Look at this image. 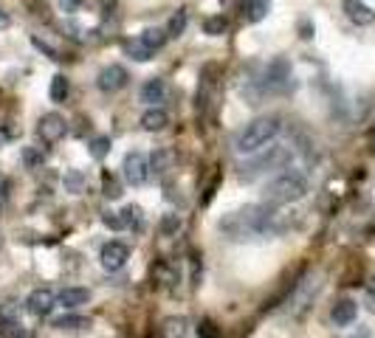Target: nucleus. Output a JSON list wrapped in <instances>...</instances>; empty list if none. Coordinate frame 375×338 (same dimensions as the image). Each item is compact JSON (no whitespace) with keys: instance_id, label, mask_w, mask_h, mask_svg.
Returning <instances> with one entry per match:
<instances>
[{"instance_id":"nucleus-1","label":"nucleus","mask_w":375,"mask_h":338,"mask_svg":"<svg viewBox=\"0 0 375 338\" xmlns=\"http://www.w3.org/2000/svg\"><path fill=\"white\" fill-rule=\"evenodd\" d=\"M285 229H288V220L283 218V211H276V206H268V203H254V206L237 209L221 220V231L234 242L276 237Z\"/></svg>"},{"instance_id":"nucleus-2","label":"nucleus","mask_w":375,"mask_h":338,"mask_svg":"<svg viewBox=\"0 0 375 338\" xmlns=\"http://www.w3.org/2000/svg\"><path fill=\"white\" fill-rule=\"evenodd\" d=\"M283 130L276 116H260L254 121H248V125L240 130V136L234 138V149L240 156H252V152H260L265 149L276 136Z\"/></svg>"},{"instance_id":"nucleus-3","label":"nucleus","mask_w":375,"mask_h":338,"mask_svg":"<svg viewBox=\"0 0 375 338\" xmlns=\"http://www.w3.org/2000/svg\"><path fill=\"white\" fill-rule=\"evenodd\" d=\"M307 195V178L299 169H285L279 172L274 180H268V187L263 192V203L268 206H285L296 203Z\"/></svg>"},{"instance_id":"nucleus-4","label":"nucleus","mask_w":375,"mask_h":338,"mask_svg":"<svg viewBox=\"0 0 375 338\" xmlns=\"http://www.w3.org/2000/svg\"><path fill=\"white\" fill-rule=\"evenodd\" d=\"M291 161H294V149H291V147L271 144L265 152L260 149L257 158H252L248 164L240 167V178H243V180H254V178H260V175H265V172H271V169H285Z\"/></svg>"},{"instance_id":"nucleus-5","label":"nucleus","mask_w":375,"mask_h":338,"mask_svg":"<svg viewBox=\"0 0 375 338\" xmlns=\"http://www.w3.org/2000/svg\"><path fill=\"white\" fill-rule=\"evenodd\" d=\"M319 288H322L319 276H305V279L294 288V293H291V299H288V310H291L294 319H299V316H305V313L310 310V304H314Z\"/></svg>"},{"instance_id":"nucleus-6","label":"nucleus","mask_w":375,"mask_h":338,"mask_svg":"<svg viewBox=\"0 0 375 338\" xmlns=\"http://www.w3.org/2000/svg\"><path fill=\"white\" fill-rule=\"evenodd\" d=\"M121 175L124 180L130 183V187H144V183L150 180L152 169H150V158L144 156V152H128L124 156V164H121Z\"/></svg>"},{"instance_id":"nucleus-7","label":"nucleus","mask_w":375,"mask_h":338,"mask_svg":"<svg viewBox=\"0 0 375 338\" xmlns=\"http://www.w3.org/2000/svg\"><path fill=\"white\" fill-rule=\"evenodd\" d=\"M65 133H68V121L62 118L59 113H45L40 118V125H37V136H40V141L45 147L59 144L62 138H65Z\"/></svg>"},{"instance_id":"nucleus-8","label":"nucleus","mask_w":375,"mask_h":338,"mask_svg":"<svg viewBox=\"0 0 375 338\" xmlns=\"http://www.w3.org/2000/svg\"><path fill=\"white\" fill-rule=\"evenodd\" d=\"M128 260H130V249L124 242H119V240H110V242H105L102 245V251H99V262H102V268L105 271H121L124 265H128Z\"/></svg>"},{"instance_id":"nucleus-9","label":"nucleus","mask_w":375,"mask_h":338,"mask_svg":"<svg viewBox=\"0 0 375 338\" xmlns=\"http://www.w3.org/2000/svg\"><path fill=\"white\" fill-rule=\"evenodd\" d=\"M128 82H130V74L124 71L121 65H105L102 71H99V76H97V85H99V90L102 94H116V90H121V87H128Z\"/></svg>"},{"instance_id":"nucleus-10","label":"nucleus","mask_w":375,"mask_h":338,"mask_svg":"<svg viewBox=\"0 0 375 338\" xmlns=\"http://www.w3.org/2000/svg\"><path fill=\"white\" fill-rule=\"evenodd\" d=\"M57 304V293L51 288H34L26 299V307L31 316H48Z\"/></svg>"},{"instance_id":"nucleus-11","label":"nucleus","mask_w":375,"mask_h":338,"mask_svg":"<svg viewBox=\"0 0 375 338\" xmlns=\"http://www.w3.org/2000/svg\"><path fill=\"white\" fill-rule=\"evenodd\" d=\"M214 74H217V65H206L201 74V87H198V110L201 113H206L209 105L214 102Z\"/></svg>"},{"instance_id":"nucleus-12","label":"nucleus","mask_w":375,"mask_h":338,"mask_svg":"<svg viewBox=\"0 0 375 338\" xmlns=\"http://www.w3.org/2000/svg\"><path fill=\"white\" fill-rule=\"evenodd\" d=\"M356 316H358V304L353 299H338L330 310V319L336 327H350L356 321Z\"/></svg>"},{"instance_id":"nucleus-13","label":"nucleus","mask_w":375,"mask_h":338,"mask_svg":"<svg viewBox=\"0 0 375 338\" xmlns=\"http://www.w3.org/2000/svg\"><path fill=\"white\" fill-rule=\"evenodd\" d=\"M341 9H345L347 20L356 23V25H369V23H375V12H372L367 3H361V0H341Z\"/></svg>"},{"instance_id":"nucleus-14","label":"nucleus","mask_w":375,"mask_h":338,"mask_svg":"<svg viewBox=\"0 0 375 338\" xmlns=\"http://www.w3.org/2000/svg\"><path fill=\"white\" fill-rule=\"evenodd\" d=\"M164 99H167V82L161 76H152L141 85V102L159 107V102H164Z\"/></svg>"},{"instance_id":"nucleus-15","label":"nucleus","mask_w":375,"mask_h":338,"mask_svg":"<svg viewBox=\"0 0 375 338\" xmlns=\"http://www.w3.org/2000/svg\"><path fill=\"white\" fill-rule=\"evenodd\" d=\"M167 125H170V113L164 107H150L141 116V127L147 133H161V130H167Z\"/></svg>"},{"instance_id":"nucleus-16","label":"nucleus","mask_w":375,"mask_h":338,"mask_svg":"<svg viewBox=\"0 0 375 338\" xmlns=\"http://www.w3.org/2000/svg\"><path fill=\"white\" fill-rule=\"evenodd\" d=\"M57 302L62 307H68V310H77V307H82V304L90 302V291L88 288H65V291L57 296Z\"/></svg>"},{"instance_id":"nucleus-17","label":"nucleus","mask_w":375,"mask_h":338,"mask_svg":"<svg viewBox=\"0 0 375 338\" xmlns=\"http://www.w3.org/2000/svg\"><path fill=\"white\" fill-rule=\"evenodd\" d=\"M121 48H124V54H128L130 59H136V63H150V59H152V48L141 40V37H133V40H124L121 43Z\"/></svg>"},{"instance_id":"nucleus-18","label":"nucleus","mask_w":375,"mask_h":338,"mask_svg":"<svg viewBox=\"0 0 375 338\" xmlns=\"http://www.w3.org/2000/svg\"><path fill=\"white\" fill-rule=\"evenodd\" d=\"M172 164H175V152L170 147H159L152 152V158H150V169L155 175H167L172 169Z\"/></svg>"},{"instance_id":"nucleus-19","label":"nucleus","mask_w":375,"mask_h":338,"mask_svg":"<svg viewBox=\"0 0 375 338\" xmlns=\"http://www.w3.org/2000/svg\"><path fill=\"white\" fill-rule=\"evenodd\" d=\"M186 332H190V321H186L183 316H170L161 321V335L164 338H183Z\"/></svg>"},{"instance_id":"nucleus-20","label":"nucleus","mask_w":375,"mask_h":338,"mask_svg":"<svg viewBox=\"0 0 375 338\" xmlns=\"http://www.w3.org/2000/svg\"><path fill=\"white\" fill-rule=\"evenodd\" d=\"M243 9H245V12H243L245 23H260V20L268 14V9H271V0H245Z\"/></svg>"},{"instance_id":"nucleus-21","label":"nucleus","mask_w":375,"mask_h":338,"mask_svg":"<svg viewBox=\"0 0 375 338\" xmlns=\"http://www.w3.org/2000/svg\"><path fill=\"white\" fill-rule=\"evenodd\" d=\"M68 94H71V82H68V76H65V74H57V76L51 79V90H48L51 102H65Z\"/></svg>"},{"instance_id":"nucleus-22","label":"nucleus","mask_w":375,"mask_h":338,"mask_svg":"<svg viewBox=\"0 0 375 338\" xmlns=\"http://www.w3.org/2000/svg\"><path fill=\"white\" fill-rule=\"evenodd\" d=\"M186 20H190V14H186L183 9L175 12V14L170 17V23H167V28H164V32H167V40H178V37L186 32Z\"/></svg>"},{"instance_id":"nucleus-23","label":"nucleus","mask_w":375,"mask_h":338,"mask_svg":"<svg viewBox=\"0 0 375 338\" xmlns=\"http://www.w3.org/2000/svg\"><path fill=\"white\" fill-rule=\"evenodd\" d=\"M119 214H121V220H124V229H136V231H139L141 223H144V211H141V206H133V203H130V206H124Z\"/></svg>"},{"instance_id":"nucleus-24","label":"nucleus","mask_w":375,"mask_h":338,"mask_svg":"<svg viewBox=\"0 0 375 338\" xmlns=\"http://www.w3.org/2000/svg\"><path fill=\"white\" fill-rule=\"evenodd\" d=\"M226 28H229V20H226L223 14H212V17L203 20V34H209V37L226 34Z\"/></svg>"},{"instance_id":"nucleus-25","label":"nucleus","mask_w":375,"mask_h":338,"mask_svg":"<svg viewBox=\"0 0 375 338\" xmlns=\"http://www.w3.org/2000/svg\"><path fill=\"white\" fill-rule=\"evenodd\" d=\"M20 161H23V167H26V169H40V167H43V161H45V156H43V149H40V147H23Z\"/></svg>"},{"instance_id":"nucleus-26","label":"nucleus","mask_w":375,"mask_h":338,"mask_svg":"<svg viewBox=\"0 0 375 338\" xmlns=\"http://www.w3.org/2000/svg\"><path fill=\"white\" fill-rule=\"evenodd\" d=\"M88 324H90V319H85V316H74V313L54 319V327H57V330H82V327H88Z\"/></svg>"},{"instance_id":"nucleus-27","label":"nucleus","mask_w":375,"mask_h":338,"mask_svg":"<svg viewBox=\"0 0 375 338\" xmlns=\"http://www.w3.org/2000/svg\"><path fill=\"white\" fill-rule=\"evenodd\" d=\"M159 231H161L164 237H175V234L181 231V214H175V211L164 214L161 223H159Z\"/></svg>"},{"instance_id":"nucleus-28","label":"nucleus","mask_w":375,"mask_h":338,"mask_svg":"<svg viewBox=\"0 0 375 338\" xmlns=\"http://www.w3.org/2000/svg\"><path fill=\"white\" fill-rule=\"evenodd\" d=\"M62 183H65V192L79 195V192L85 189V175H82V172H77V169H71V172H65Z\"/></svg>"},{"instance_id":"nucleus-29","label":"nucleus","mask_w":375,"mask_h":338,"mask_svg":"<svg viewBox=\"0 0 375 338\" xmlns=\"http://www.w3.org/2000/svg\"><path fill=\"white\" fill-rule=\"evenodd\" d=\"M141 40H144L152 51H159V48L167 43V32H164V28H147V32L141 34Z\"/></svg>"},{"instance_id":"nucleus-30","label":"nucleus","mask_w":375,"mask_h":338,"mask_svg":"<svg viewBox=\"0 0 375 338\" xmlns=\"http://www.w3.org/2000/svg\"><path fill=\"white\" fill-rule=\"evenodd\" d=\"M3 335H6V338H34V332L26 330V327L17 324V321H3Z\"/></svg>"},{"instance_id":"nucleus-31","label":"nucleus","mask_w":375,"mask_h":338,"mask_svg":"<svg viewBox=\"0 0 375 338\" xmlns=\"http://www.w3.org/2000/svg\"><path fill=\"white\" fill-rule=\"evenodd\" d=\"M108 149H110V138L108 136H97V138L90 141V156L93 158H105Z\"/></svg>"},{"instance_id":"nucleus-32","label":"nucleus","mask_w":375,"mask_h":338,"mask_svg":"<svg viewBox=\"0 0 375 338\" xmlns=\"http://www.w3.org/2000/svg\"><path fill=\"white\" fill-rule=\"evenodd\" d=\"M102 189H105V198H110V200L121 198V187H119V180H116L113 175H105V178H102Z\"/></svg>"},{"instance_id":"nucleus-33","label":"nucleus","mask_w":375,"mask_h":338,"mask_svg":"<svg viewBox=\"0 0 375 338\" xmlns=\"http://www.w3.org/2000/svg\"><path fill=\"white\" fill-rule=\"evenodd\" d=\"M31 43H34V48H40L43 54H48L51 59H57V63H59V59H65V56H62V54H59V51H57L54 45H48V43H45V40L40 37V34H34V37H31Z\"/></svg>"},{"instance_id":"nucleus-34","label":"nucleus","mask_w":375,"mask_h":338,"mask_svg":"<svg viewBox=\"0 0 375 338\" xmlns=\"http://www.w3.org/2000/svg\"><path fill=\"white\" fill-rule=\"evenodd\" d=\"M102 223H105L108 229H113V231H121V229H124V220H121L119 211H105V214H102Z\"/></svg>"},{"instance_id":"nucleus-35","label":"nucleus","mask_w":375,"mask_h":338,"mask_svg":"<svg viewBox=\"0 0 375 338\" xmlns=\"http://www.w3.org/2000/svg\"><path fill=\"white\" fill-rule=\"evenodd\" d=\"M198 338H221V332H217V327L212 321H201L198 324Z\"/></svg>"},{"instance_id":"nucleus-36","label":"nucleus","mask_w":375,"mask_h":338,"mask_svg":"<svg viewBox=\"0 0 375 338\" xmlns=\"http://www.w3.org/2000/svg\"><path fill=\"white\" fill-rule=\"evenodd\" d=\"M190 268H192V285L201 282V257L198 251H190Z\"/></svg>"},{"instance_id":"nucleus-37","label":"nucleus","mask_w":375,"mask_h":338,"mask_svg":"<svg viewBox=\"0 0 375 338\" xmlns=\"http://www.w3.org/2000/svg\"><path fill=\"white\" fill-rule=\"evenodd\" d=\"M6 203H9V183L0 175V209H6Z\"/></svg>"},{"instance_id":"nucleus-38","label":"nucleus","mask_w":375,"mask_h":338,"mask_svg":"<svg viewBox=\"0 0 375 338\" xmlns=\"http://www.w3.org/2000/svg\"><path fill=\"white\" fill-rule=\"evenodd\" d=\"M367 302H369V307L375 310V276H372V279L367 282Z\"/></svg>"},{"instance_id":"nucleus-39","label":"nucleus","mask_w":375,"mask_h":338,"mask_svg":"<svg viewBox=\"0 0 375 338\" xmlns=\"http://www.w3.org/2000/svg\"><path fill=\"white\" fill-rule=\"evenodd\" d=\"M82 6V0H62V9L65 12H77Z\"/></svg>"},{"instance_id":"nucleus-40","label":"nucleus","mask_w":375,"mask_h":338,"mask_svg":"<svg viewBox=\"0 0 375 338\" xmlns=\"http://www.w3.org/2000/svg\"><path fill=\"white\" fill-rule=\"evenodd\" d=\"M113 9H116V0H102V12L105 14H110Z\"/></svg>"},{"instance_id":"nucleus-41","label":"nucleus","mask_w":375,"mask_h":338,"mask_svg":"<svg viewBox=\"0 0 375 338\" xmlns=\"http://www.w3.org/2000/svg\"><path fill=\"white\" fill-rule=\"evenodd\" d=\"M0 28H9V14L0 9Z\"/></svg>"},{"instance_id":"nucleus-42","label":"nucleus","mask_w":375,"mask_h":338,"mask_svg":"<svg viewBox=\"0 0 375 338\" xmlns=\"http://www.w3.org/2000/svg\"><path fill=\"white\" fill-rule=\"evenodd\" d=\"M6 141H9V133H6V130H0V147H6Z\"/></svg>"},{"instance_id":"nucleus-43","label":"nucleus","mask_w":375,"mask_h":338,"mask_svg":"<svg viewBox=\"0 0 375 338\" xmlns=\"http://www.w3.org/2000/svg\"><path fill=\"white\" fill-rule=\"evenodd\" d=\"M369 147H372V152H375V127L369 130Z\"/></svg>"},{"instance_id":"nucleus-44","label":"nucleus","mask_w":375,"mask_h":338,"mask_svg":"<svg viewBox=\"0 0 375 338\" xmlns=\"http://www.w3.org/2000/svg\"><path fill=\"white\" fill-rule=\"evenodd\" d=\"M3 242H6V237H3V231H0V249H3Z\"/></svg>"}]
</instances>
